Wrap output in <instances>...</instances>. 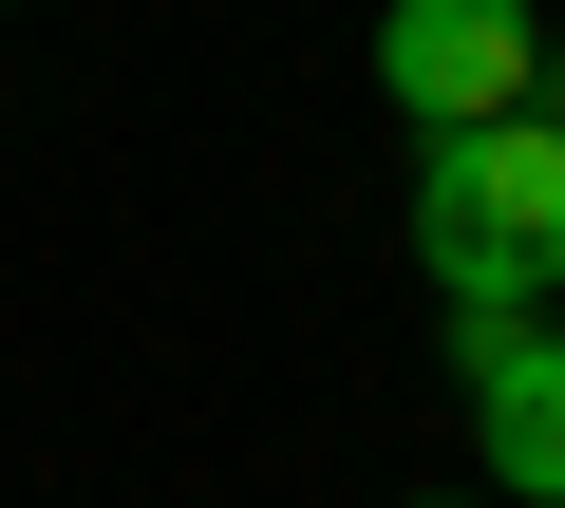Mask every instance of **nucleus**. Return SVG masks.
Listing matches in <instances>:
<instances>
[{"instance_id": "nucleus-1", "label": "nucleus", "mask_w": 565, "mask_h": 508, "mask_svg": "<svg viewBox=\"0 0 565 508\" xmlns=\"http://www.w3.org/2000/svg\"><path fill=\"white\" fill-rule=\"evenodd\" d=\"M415 264L452 283V321H527L565 283V132L546 114L415 132Z\"/></svg>"}, {"instance_id": "nucleus-3", "label": "nucleus", "mask_w": 565, "mask_h": 508, "mask_svg": "<svg viewBox=\"0 0 565 508\" xmlns=\"http://www.w3.org/2000/svg\"><path fill=\"white\" fill-rule=\"evenodd\" d=\"M471 452L490 508H565V321H471Z\"/></svg>"}, {"instance_id": "nucleus-2", "label": "nucleus", "mask_w": 565, "mask_h": 508, "mask_svg": "<svg viewBox=\"0 0 565 508\" xmlns=\"http://www.w3.org/2000/svg\"><path fill=\"white\" fill-rule=\"evenodd\" d=\"M527 57H546L527 0H377V95H396L415 132H490V114H527Z\"/></svg>"}]
</instances>
